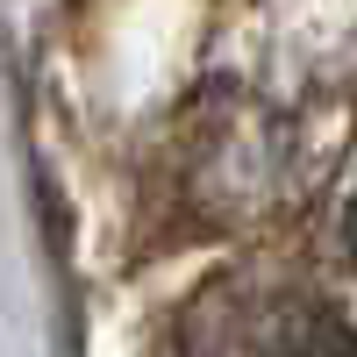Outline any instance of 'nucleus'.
Instances as JSON below:
<instances>
[{
  "mask_svg": "<svg viewBox=\"0 0 357 357\" xmlns=\"http://www.w3.org/2000/svg\"><path fill=\"white\" fill-rule=\"evenodd\" d=\"M264 357H357V329L321 307H286L264 321Z\"/></svg>",
  "mask_w": 357,
  "mask_h": 357,
  "instance_id": "1",
  "label": "nucleus"
},
{
  "mask_svg": "<svg viewBox=\"0 0 357 357\" xmlns=\"http://www.w3.org/2000/svg\"><path fill=\"white\" fill-rule=\"evenodd\" d=\"M350 257H357V200H350Z\"/></svg>",
  "mask_w": 357,
  "mask_h": 357,
  "instance_id": "2",
  "label": "nucleus"
}]
</instances>
